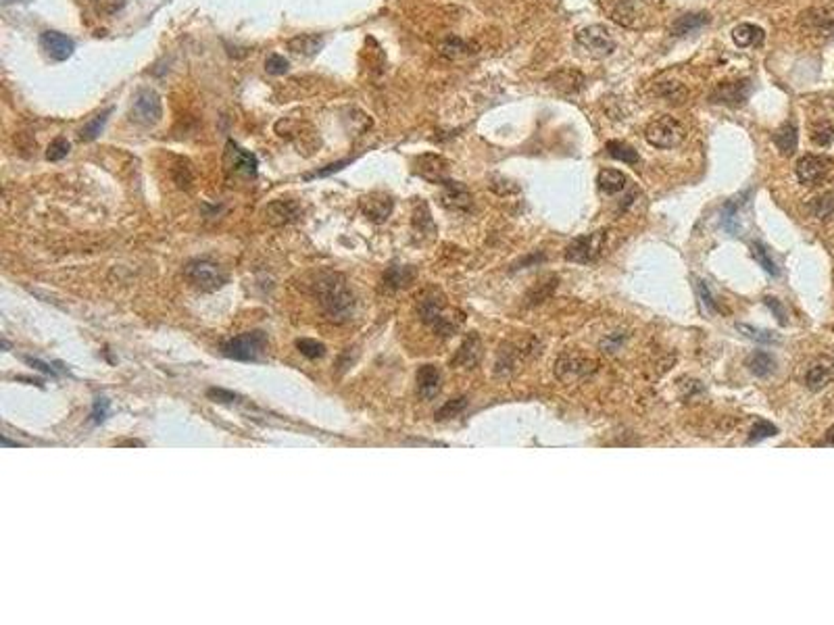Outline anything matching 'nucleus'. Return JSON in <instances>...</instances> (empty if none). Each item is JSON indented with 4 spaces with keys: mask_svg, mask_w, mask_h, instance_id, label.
Instances as JSON below:
<instances>
[{
    "mask_svg": "<svg viewBox=\"0 0 834 625\" xmlns=\"http://www.w3.org/2000/svg\"><path fill=\"white\" fill-rule=\"evenodd\" d=\"M313 294L328 315V319L343 323L348 321L355 313V294L348 288V281L340 274H319L313 283Z\"/></svg>",
    "mask_w": 834,
    "mask_h": 625,
    "instance_id": "f257e3e1",
    "label": "nucleus"
},
{
    "mask_svg": "<svg viewBox=\"0 0 834 625\" xmlns=\"http://www.w3.org/2000/svg\"><path fill=\"white\" fill-rule=\"evenodd\" d=\"M419 317L425 325H430L440 336H453L463 323V315L449 309L444 298L436 292H430L419 302Z\"/></svg>",
    "mask_w": 834,
    "mask_h": 625,
    "instance_id": "f03ea898",
    "label": "nucleus"
},
{
    "mask_svg": "<svg viewBox=\"0 0 834 625\" xmlns=\"http://www.w3.org/2000/svg\"><path fill=\"white\" fill-rule=\"evenodd\" d=\"M184 276L197 290H203V292L219 290L227 281V274L223 271V267L208 259H192L190 263H186Z\"/></svg>",
    "mask_w": 834,
    "mask_h": 625,
    "instance_id": "7ed1b4c3",
    "label": "nucleus"
},
{
    "mask_svg": "<svg viewBox=\"0 0 834 625\" xmlns=\"http://www.w3.org/2000/svg\"><path fill=\"white\" fill-rule=\"evenodd\" d=\"M644 138L655 148H676L684 142L687 132H684V126L676 117L661 115L647 126Z\"/></svg>",
    "mask_w": 834,
    "mask_h": 625,
    "instance_id": "20e7f679",
    "label": "nucleus"
},
{
    "mask_svg": "<svg viewBox=\"0 0 834 625\" xmlns=\"http://www.w3.org/2000/svg\"><path fill=\"white\" fill-rule=\"evenodd\" d=\"M265 348H267V338L263 332H244L227 340L221 347V352L223 356L234 361H255L265 352Z\"/></svg>",
    "mask_w": 834,
    "mask_h": 625,
    "instance_id": "39448f33",
    "label": "nucleus"
},
{
    "mask_svg": "<svg viewBox=\"0 0 834 625\" xmlns=\"http://www.w3.org/2000/svg\"><path fill=\"white\" fill-rule=\"evenodd\" d=\"M163 117V102L161 96L150 90V88H140L134 96L132 109H130V119L138 126L150 128L157 126Z\"/></svg>",
    "mask_w": 834,
    "mask_h": 625,
    "instance_id": "423d86ee",
    "label": "nucleus"
},
{
    "mask_svg": "<svg viewBox=\"0 0 834 625\" xmlns=\"http://www.w3.org/2000/svg\"><path fill=\"white\" fill-rule=\"evenodd\" d=\"M576 42H578L590 57H597V59L609 57V55L616 51V40H614V36L609 34V29L603 27V25H588V27L580 29V32L576 34Z\"/></svg>",
    "mask_w": 834,
    "mask_h": 625,
    "instance_id": "0eeeda50",
    "label": "nucleus"
},
{
    "mask_svg": "<svg viewBox=\"0 0 834 625\" xmlns=\"http://www.w3.org/2000/svg\"><path fill=\"white\" fill-rule=\"evenodd\" d=\"M753 92V83L749 79H736V81H722L713 88L709 94V100L713 105H726V107H743Z\"/></svg>",
    "mask_w": 834,
    "mask_h": 625,
    "instance_id": "6e6552de",
    "label": "nucleus"
},
{
    "mask_svg": "<svg viewBox=\"0 0 834 625\" xmlns=\"http://www.w3.org/2000/svg\"><path fill=\"white\" fill-rule=\"evenodd\" d=\"M603 246H605V231H593V234L576 238L567 246L565 259L574 261V263H590L603 253Z\"/></svg>",
    "mask_w": 834,
    "mask_h": 625,
    "instance_id": "1a4fd4ad",
    "label": "nucleus"
},
{
    "mask_svg": "<svg viewBox=\"0 0 834 625\" xmlns=\"http://www.w3.org/2000/svg\"><path fill=\"white\" fill-rule=\"evenodd\" d=\"M223 163H225V169L230 173L242 175V177H255L257 175V167H259L257 156L253 152L240 148L236 142H227Z\"/></svg>",
    "mask_w": 834,
    "mask_h": 625,
    "instance_id": "9d476101",
    "label": "nucleus"
},
{
    "mask_svg": "<svg viewBox=\"0 0 834 625\" xmlns=\"http://www.w3.org/2000/svg\"><path fill=\"white\" fill-rule=\"evenodd\" d=\"M830 165H833V161H830L828 156H822V154H805V156L799 159L795 171H797V177H799L801 184H805V186H816V184H820V182L828 175Z\"/></svg>",
    "mask_w": 834,
    "mask_h": 625,
    "instance_id": "9b49d317",
    "label": "nucleus"
},
{
    "mask_svg": "<svg viewBox=\"0 0 834 625\" xmlns=\"http://www.w3.org/2000/svg\"><path fill=\"white\" fill-rule=\"evenodd\" d=\"M801 23L816 36L834 40V4L816 6L801 15Z\"/></svg>",
    "mask_w": 834,
    "mask_h": 625,
    "instance_id": "f8f14e48",
    "label": "nucleus"
},
{
    "mask_svg": "<svg viewBox=\"0 0 834 625\" xmlns=\"http://www.w3.org/2000/svg\"><path fill=\"white\" fill-rule=\"evenodd\" d=\"M40 48L44 51V55L51 61L63 63V61L71 59V55L75 51V44L65 34L55 32V29H46V32L40 34Z\"/></svg>",
    "mask_w": 834,
    "mask_h": 625,
    "instance_id": "ddd939ff",
    "label": "nucleus"
},
{
    "mask_svg": "<svg viewBox=\"0 0 834 625\" xmlns=\"http://www.w3.org/2000/svg\"><path fill=\"white\" fill-rule=\"evenodd\" d=\"M416 173L432 184H444L449 180V161L440 154H421L416 159Z\"/></svg>",
    "mask_w": 834,
    "mask_h": 625,
    "instance_id": "4468645a",
    "label": "nucleus"
},
{
    "mask_svg": "<svg viewBox=\"0 0 834 625\" xmlns=\"http://www.w3.org/2000/svg\"><path fill=\"white\" fill-rule=\"evenodd\" d=\"M749 199H751V190H747V192L734 196L732 201H728V203L724 205V208H722V227H724L728 234H732V236H739V234H741V208H745L749 205Z\"/></svg>",
    "mask_w": 834,
    "mask_h": 625,
    "instance_id": "2eb2a0df",
    "label": "nucleus"
},
{
    "mask_svg": "<svg viewBox=\"0 0 834 625\" xmlns=\"http://www.w3.org/2000/svg\"><path fill=\"white\" fill-rule=\"evenodd\" d=\"M392 199L384 192H369L361 199V208L371 221H386L392 213Z\"/></svg>",
    "mask_w": 834,
    "mask_h": 625,
    "instance_id": "dca6fc26",
    "label": "nucleus"
},
{
    "mask_svg": "<svg viewBox=\"0 0 834 625\" xmlns=\"http://www.w3.org/2000/svg\"><path fill=\"white\" fill-rule=\"evenodd\" d=\"M442 205L455 210H468L472 207V192L461 182L446 180L442 184Z\"/></svg>",
    "mask_w": 834,
    "mask_h": 625,
    "instance_id": "f3484780",
    "label": "nucleus"
},
{
    "mask_svg": "<svg viewBox=\"0 0 834 625\" xmlns=\"http://www.w3.org/2000/svg\"><path fill=\"white\" fill-rule=\"evenodd\" d=\"M440 386H442V377H440L438 367H434V365L419 367V371H417V392H419V396L423 401L436 398L438 392H440Z\"/></svg>",
    "mask_w": 834,
    "mask_h": 625,
    "instance_id": "a211bd4d",
    "label": "nucleus"
},
{
    "mask_svg": "<svg viewBox=\"0 0 834 625\" xmlns=\"http://www.w3.org/2000/svg\"><path fill=\"white\" fill-rule=\"evenodd\" d=\"M298 215H300V207L294 201H284V199L270 203L265 208V217L272 225H286V223L298 219Z\"/></svg>",
    "mask_w": 834,
    "mask_h": 625,
    "instance_id": "6ab92c4d",
    "label": "nucleus"
},
{
    "mask_svg": "<svg viewBox=\"0 0 834 625\" xmlns=\"http://www.w3.org/2000/svg\"><path fill=\"white\" fill-rule=\"evenodd\" d=\"M593 367V361L582 358L578 354H563L557 363V375L561 379H576L578 375H586Z\"/></svg>",
    "mask_w": 834,
    "mask_h": 625,
    "instance_id": "aec40b11",
    "label": "nucleus"
},
{
    "mask_svg": "<svg viewBox=\"0 0 834 625\" xmlns=\"http://www.w3.org/2000/svg\"><path fill=\"white\" fill-rule=\"evenodd\" d=\"M732 40L739 48H757L765 40V32L760 25L741 23L732 29Z\"/></svg>",
    "mask_w": 834,
    "mask_h": 625,
    "instance_id": "412c9836",
    "label": "nucleus"
},
{
    "mask_svg": "<svg viewBox=\"0 0 834 625\" xmlns=\"http://www.w3.org/2000/svg\"><path fill=\"white\" fill-rule=\"evenodd\" d=\"M480 356H482V342H480V338L476 334H472L459 347L455 358H453V365H461L465 369H472V367H476L480 363Z\"/></svg>",
    "mask_w": 834,
    "mask_h": 625,
    "instance_id": "4be33fe9",
    "label": "nucleus"
},
{
    "mask_svg": "<svg viewBox=\"0 0 834 625\" xmlns=\"http://www.w3.org/2000/svg\"><path fill=\"white\" fill-rule=\"evenodd\" d=\"M555 90L563 94H578L584 88V75L576 69H561L547 79Z\"/></svg>",
    "mask_w": 834,
    "mask_h": 625,
    "instance_id": "5701e85b",
    "label": "nucleus"
},
{
    "mask_svg": "<svg viewBox=\"0 0 834 625\" xmlns=\"http://www.w3.org/2000/svg\"><path fill=\"white\" fill-rule=\"evenodd\" d=\"M772 140H774V144H776V148L780 150L782 156H793L795 150H797V144H799L797 126H795L793 121H784V123L774 132Z\"/></svg>",
    "mask_w": 834,
    "mask_h": 625,
    "instance_id": "b1692460",
    "label": "nucleus"
},
{
    "mask_svg": "<svg viewBox=\"0 0 834 625\" xmlns=\"http://www.w3.org/2000/svg\"><path fill=\"white\" fill-rule=\"evenodd\" d=\"M830 382H834V363L833 361H822L809 367L807 375H805V384L809 390L818 392L822 388H826Z\"/></svg>",
    "mask_w": 834,
    "mask_h": 625,
    "instance_id": "393cba45",
    "label": "nucleus"
},
{
    "mask_svg": "<svg viewBox=\"0 0 834 625\" xmlns=\"http://www.w3.org/2000/svg\"><path fill=\"white\" fill-rule=\"evenodd\" d=\"M322 46H324V38L317 34H300L288 40V51L300 57H313L322 51Z\"/></svg>",
    "mask_w": 834,
    "mask_h": 625,
    "instance_id": "a878e982",
    "label": "nucleus"
},
{
    "mask_svg": "<svg viewBox=\"0 0 834 625\" xmlns=\"http://www.w3.org/2000/svg\"><path fill=\"white\" fill-rule=\"evenodd\" d=\"M707 23H709V15H707V13L682 15V17H678V19L672 23L670 34L676 36V38H682V36H689V34H693L696 29H701V27L707 25Z\"/></svg>",
    "mask_w": 834,
    "mask_h": 625,
    "instance_id": "bb28decb",
    "label": "nucleus"
},
{
    "mask_svg": "<svg viewBox=\"0 0 834 625\" xmlns=\"http://www.w3.org/2000/svg\"><path fill=\"white\" fill-rule=\"evenodd\" d=\"M476 53H478L476 44L465 42V40H461L457 36H453V38H449V40H444L440 44V55L446 57V59H459V57H468V55H476Z\"/></svg>",
    "mask_w": 834,
    "mask_h": 625,
    "instance_id": "cd10ccee",
    "label": "nucleus"
},
{
    "mask_svg": "<svg viewBox=\"0 0 834 625\" xmlns=\"http://www.w3.org/2000/svg\"><path fill=\"white\" fill-rule=\"evenodd\" d=\"M626 182H628V177H626L622 171H618V169H603V171L599 173V177H597L599 190L605 192V194H618V192H622L626 188Z\"/></svg>",
    "mask_w": 834,
    "mask_h": 625,
    "instance_id": "c85d7f7f",
    "label": "nucleus"
},
{
    "mask_svg": "<svg viewBox=\"0 0 834 625\" xmlns=\"http://www.w3.org/2000/svg\"><path fill=\"white\" fill-rule=\"evenodd\" d=\"M747 367H749V371H751L753 375L765 377V375H769V373L776 369V358H774L772 354L760 350V352H753V354L747 356Z\"/></svg>",
    "mask_w": 834,
    "mask_h": 625,
    "instance_id": "c756f323",
    "label": "nucleus"
},
{
    "mask_svg": "<svg viewBox=\"0 0 834 625\" xmlns=\"http://www.w3.org/2000/svg\"><path fill=\"white\" fill-rule=\"evenodd\" d=\"M607 152H609L611 159L628 163V165H636V163L640 161L638 152H636L630 144L620 142V140H609V142H607Z\"/></svg>",
    "mask_w": 834,
    "mask_h": 625,
    "instance_id": "7c9ffc66",
    "label": "nucleus"
},
{
    "mask_svg": "<svg viewBox=\"0 0 834 625\" xmlns=\"http://www.w3.org/2000/svg\"><path fill=\"white\" fill-rule=\"evenodd\" d=\"M416 279V269L413 267H390L384 276V283L388 288H407Z\"/></svg>",
    "mask_w": 834,
    "mask_h": 625,
    "instance_id": "2f4dec72",
    "label": "nucleus"
},
{
    "mask_svg": "<svg viewBox=\"0 0 834 625\" xmlns=\"http://www.w3.org/2000/svg\"><path fill=\"white\" fill-rule=\"evenodd\" d=\"M736 330H739L745 338H749V340H753V342H760V344H778V342H780V336H778V334L762 330V328H753V325H747V323H736Z\"/></svg>",
    "mask_w": 834,
    "mask_h": 625,
    "instance_id": "473e14b6",
    "label": "nucleus"
},
{
    "mask_svg": "<svg viewBox=\"0 0 834 625\" xmlns=\"http://www.w3.org/2000/svg\"><path fill=\"white\" fill-rule=\"evenodd\" d=\"M657 94H659L661 98H666L668 102L682 105V102L687 100V96H689V90H687L682 83H678V81H663V83L657 88Z\"/></svg>",
    "mask_w": 834,
    "mask_h": 625,
    "instance_id": "72a5a7b5",
    "label": "nucleus"
},
{
    "mask_svg": "<svg viewBox=\"0 0 834 625\" xmlns=\"http://www.w3.org/2000/svg\"><path fill=\"white\" fill-rule=\"evenodd\" d=\"M111 113H113V109H107V111H102L100 115H96L94 119H90V121L79 130V140H81V142H90V140L98 138V134L102 132V128H105V123H107V119H109Z\"/></svg>",
    "mask_w": 834,
    "mask_h": 625,
    "instance_id": "f704fd0d",
    "label": "nucleus"
},
{
    "mask_svg": "<svg viewBox=\"0 0 834 625\" xmlns=\"http://www.w3.org/2000/svg\"><path fill=\"white\" fill-rule=\"evenodd\" d=\"M638 0H620L618 6L614 8V21L622 23V25H634V19L638 17Z\"/></svg>",
    "mask_w": 834,
    "mask_h": 625,
    "instance_id": "c9c22d12",
    "label": "nucleus"
},
{
    "mask_svg": "<svg viewBox=\"0 0 834 625\" xmlns=\"http://www.w3.org/2000/svg\"><path fill=\"white\" fill-rule=\"evenodd\" d=\"M751 255H753V259H755V261H757V263L764 267L769 276H774V278H778V276H780V269H778L776 261L769 257L767 248H765L762 242H753V244H751Z\"/></svg>",
    "mask_w": 834,
    "mask_h": 625,
    "instance_id": "e433bc0d",
    "label": "nucleus"
},
{
    "mask_svg": "<svg viewBox=\"0 0 834 625\" xmlns=\"http://www.w3.org/2000/svg\"><path fill=\"white\" fill-rule=\"evenodd\" d=\"M171 177L178 184V188H190L192 186V167L188 161H180L173 169H171Z\"/></svg>",
    "mask_w": 834,
    "mask_h": 625,
    "instance_id": "4c0bfd02",
    "label": "nucleus"
},
{
    "mask_svg": "<svg viewBox=\"0 0 834 625\" xmlns=\"http://www.w3.org/2000/svg\"><path fill=\"white\" fill-rule=\"evenodd\" d=\"M296 348H298V352H300L303 356H307V358H322V356L326 354V347H324L322 342H317V340H311V338H300V340H296Z\"/></svg>",
    "mask_w": 834,
    "mask_h": 625,
    "instance_id": "58836bf2",
    "label": "nucleus"
},
{
    "mask_svg": "<svg viewBox=\"0 0 834 625\" xmlns=\"http://www.w3.org/2000/svg\"><path fill=\"white\" fill-rule=\"evenodd\" d=\"M90 4L96 11V15L111 17V15L119 13L126 6V0H90Z\"/></svg>",
    "mask_w": 834,
    "mask_h": 625,
    "instance_id": "ea45409f",
    "label": "nucleus"
},
{
    "mask_svg": "<svg viewBox=\"0 0 834 625\" xmlns=\"http://www.w3.org/2000/svg\"><path fill=\"white\" fill-rule=\"evenodd\" d=\"M776 434H778V427H776V425H772L769 421H757V423L753 425L751 434H749V442H762V440L772 438V436H776Z\"/></svg>",
    "mask_w": 834,
    "mask_h": 625,
    "instance_id": "a19ab883",
    "label": "nucleus"
},
{
    "mask_svg": "<svg viewBox=\"0 0 834 625\" xmlns=\"http://www.w3.org/2000/svg\"><path fill=\"white\" fill-rule=\"evenodd\" d=\"M465 407H468V398H465V396L453 398V401H449V403L436 413V419H440V421H442V419H451V417L459 415Z\"/></svg>",
    "mask_w": 834,
    "mask_h": 625,
    "instance_id": "79ce46f5",
    "label": "nucleus"
},
{
    "mask_svg": "<svg viewBox=\"0 0 834 625\" xmlns=\"http://www.w3.org/2000/svg\"><path fill=\"white\" fill-rule=\"evenodd\" d=\"M70 154V142L65 138H57L51 142L48 150H46V159L48 161H61Z\"/></svg>",
    "mask_w": 834,
    "mask_h": 625,
    "instance_id": "37998d69",
    "label": "nucleus"
},
{
    "mask_svg": "<svg viewBox=\"0 0 834 625\" xmlns=\"http://www.w3.org/2000/svg\"><path fill=\"white\" fill-rule=\"evenodd\" d=\"M812 140H814L818 146H830L834 140V128L830 123H820V126H816L814 132H812Z\"/></svg>",
    "mask_w": 834,
    "mask_h": 625,
    "instance_id": "c03bdc74",
    "label": "nucleus"
},
{
    "mask_svg": "<svg viewBox=\"0 0 834 625\" xmlns=\"http://www.w3.org/2000/svg\"><path fill=\"white\" fill-rule=\"evenodd\" d=\"M696 290H699V296H701L703 309H705L707 313H717V311H720V307H717V302L713 300V296H711V292H709V285H707L705 281H696Z\"/></svg>",
    "mask_w": 834,
    "mask_h": 625,
    "instance_id": "a18cd8bd",
    "label": "nucleus"
},
{
    "mask_svg": "<svg viewBox=\"0 0 834 625\" xmlns=\"http://www.w3.org/2000/svg\"><path fill=\"white\" fill-rule=\"evenodd\" d=\"M265 69L272 75H284L288 71V61L282 55H270L265 61Z\"/></svg>",
    "mask_w": 834,
    "mask_h": 625,
    "instance_id": "49530a36",
    "label": "nucleus"
},
{
    "mask_svg": "<svg viewBox=\"0 0 834 625\" xmlns=\"http://www.w3.org/2000/svg\"><path fill=\"white\" fill-rule=\"evenodd\" d=\"M109 415V401L107 398H96L92 407V423H102Z\"/></svg>",
    "mask_w": 834,
    "mask_h": 625,
    "instance_id": "de8ad7c7",
    "label": "nucleus"
},
{
    "mask_svg": "<svg viewBox=\"0 0 834 625\" xmlns=\"http://www.w3.org/2000/svg\"><path fill=\"white\" fill-rule=\"evenodd\" d=\"M764 300H765V304L772 309V313L776 315L778 323H780V325H786V311H784L782 302H780L778 298H774V296H765Z\"/></svg>",
    "mask_w": 834,
    "mask_h": 625,
    "instance_id": "09e8293b",
    "label": "nucleus"
},
{
    "mask_svg": "<svg viewBox=\"0 0 834 625\" xmlns=\"http://www.w3.org/2000/svg\"><path fill=\"white\" fill-rule=\"evenodd\" d=\"M348 163H352V159H345V161L332 163V165H328L326 169H319V171H315V173L307 175V180H311V177H326V175H330V173H336V171L345 169V165H348Z\"/></svg>",
    "mask_w": 834,
    "mask_h": 625,
    "instance_id": "8fccbe9b",
    "label": "nucleus"
},
{
    "mask_svg": "<svg viewBox=\"0 0 834 625\" xmlns=\"http://www.w3.org/2000/svg\"><path fill=\"white\" fill-rule=\"evenodd\" d=\"M208 396H211V398H215V401H219V403H234V401L238 398L234 392H225V390H221V388H213V390H208Z\"/></svg>",
    "mask_w": 834,
    "mask_h": 625,
    "instance_id": "3c124183",
    "label": "nucleus"
},
{
    "mask_svg": "<svg viewBox=\"0 0 834 625\" xmlns=\"http://www.w3.org/2000/svg\"><path fill=\"white\" fill-rule=\"evenodd\" d=\"M25 361H27L32 367H36V369H40V371H44V373H48V375H55V373H57L51 365H46V363H42V361H38V358H29V356H27Z\"/></svg>",
    "mask_w": 834,
    "mask_h": 625,
    "instance_id": "603ef678",
    "label": "nucleus"
},
{
    "mask_svg": "<svg viewBox=\"0 0 834 625\" xmlns=\"http://www.w3.org/2000/svg\"><path fill=\"white\" fill-rule=\"evenodd\" d=\"M818 446H834V425H833V427H830V429H828V434H826V438L818 442Z\"/></svg>",
    "mask_w": 834,
    "mask_h": 625,
    "instance_id": "864d4df0",
    "label": "nucleus"
}]
</instances>
